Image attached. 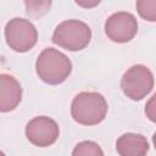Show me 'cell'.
<instances>
[{
    "label": "cell",
    "mask_w": 156,
    "mask_h": 156,
    "mask_svg": "<svg viewBox=\"0 0 156 156\" xmlns=\"http://www.w3.org/2000/svg\"><path fill=\"white\" fill-rule=\"evenodd\" d=\"M107 113L105 98L96 91H82L77 94L71 105L72 118L83 126L101 123Z\"/></svg>",
    "instance_id": "obj_1"
},
{
    "label": "cell",
    "mask_w": 156,
    "mask_h": 156,
    "mask_svg": "<svg viewBox=\"0 0 156 156\" xmlns=\"http://www.w3.org/2000/svg\"><path fill=\"white\" fill-rule=\"evenodd\" d=\"M35 71L39 78L51 85L63 83L72 71V63L69 58L61 51L46 48L37 58Z\"/></svg>",
    "instance_id": "obj_2"
},
{
    "label": "cell",
    "mask_w": 156,
    "mask_h": 156,
    "mask_svg": "<svg viewBox=\"0 0 156 156\" xmlns=\"http://www.w3.org/2000/svg\"><path fill=\"white\" fill-rule=\"evenodd\" d=\"M91 30L89 26L78 20H67L61 22L54 30L52 41L69 51L83 50L90 41Z\"/></svg>",
    "instance_id": "obj_3"
},
{
    "label": "cell",
    "mask_w": 156,
    "mask_h": 156,
    "mask_svg": "<svg viewBox=\"0 0 156 156\" xmlns=\"http://www.w3.org/2000/svg\"><path fill=\"white\" fill-rule=\"evenodd\" d=\"M5 39L13 51L26 52L37 44L38 32L30 21L15 17L5 26Z\"/></svg>",
    "instance_id": "obj_4"
},
{
    "label": "cell",
    "mask_w": 156,
    "mask_h": 156,
    "mask_svg": "<svg viewBox=\"0 0 156 156\" xmlns=\"http://www.w3.org/2000/svg\"><path fill=\"white\" fill-rule=\"evenodd\" d=\"M121 88L127 98L134 101L141 100L154 88L152 72L144 65H134L123 74Z\"/></svg>",
    "instance_id": "obj_5"
},
{
    "label": "cell",
    "mask_w": 156,
    "mask_h": 156,
    "mask_svg": "<svg viewBox=\"0 0 156 156\" xmlns=\"http://www.w3.org/2000/svg\"><path fill=\"white\" fill-rule=\"evenodd\" d=\"M60 134L57 123L46 116H38L26 126V136L34 146L46 147L52 145Z\"/></svg>",
    "instance_id": "obj_6"
},
{
    "label": "cell",
    "mask_w": 156,
    "mask_h": 156,
    "mask_svg": "<svg viewBox=\"0 0 156 156\" xmlns=\"http://www.w3.org/2000/svg\"><path fill=\"white\" fill-rule=\"evenodd\" d=\"M138 32V22L129 12H116L105 22V33L115 43H128Z\"/></svg>",
    "instance_id": "obj_7"
},
{
    "label": "cell",
    "mask_w": 156,
    "mask_h": 156,
    "mask_svg": "<svg viewBox=\"0 0 156 156\" xmlns=\"http://www.w3.org/2000/svg\"><path fill=\"white\" fill-rule=\"evenodd\" d=\"M22 98V88L18 80L11 76L2 73L0 76V111L9 112L17 107Z\"/></svg>",
    "instance_id": "obj_8"
},
{
    "label": "cell",
    "mask_w": 156,
    "mask_h": 156,
    "mask_svg": "<svg viewBox=\"0 0 156 156\" xmlns=\"http://www.w3.org/2000/svg\"><path fill=\"white\" fill-rule=\"evenodd\" d=\"M116 150L119 156H145L149 151V143L141 134L124 133L117 139Z\"/></svg>",
    "instance_id": "obj_9"
},
{
    "label": "cell",
    "mask_w": 156,
    "mask_h": 156,
    "mask_svg": "<svg viewBox=\"0 0 156 156\" xmlns=\"http://www.w3.org/2000/svg\"><path fill=\"white\" fill-rule=\"evenodd\" d=\"M72 156H104L102 149L94 141L85 140L76 145L72 151Z\"/></svg>",
    "instance_id": "obj_10"
},
{
    "label": "cell",
    "mask_w": 156,
    "mask_h": 156,
    "mask_svg": "<svg viewBox=\"0 0 156 156\" xmlns=\"http://www.w3.org/2000/svg\"><path fill=\"white\" fill-rule=\"evenodd\" d=\"M135 5L141 18L149 22H156V0H138Z\"/></svg>",
    "instance_id": "obj_11"
},
{
    "label": "cell",
    "mask_w": 156,
    "mask_h": 156,
    "mask_svg": "<svg viewBox=\"0 0 156 156\" xmlns=\"http://www.w3.org/2000/svg\"><path fill=\"white\" fill-rule=\"evenodd\" d=\"M24 5L27 15L38 17L48 12V10L51 6V1H26Z\"/></svg>",
    "instance_id": "obj_12"
},
{
    "label": "cell",
    "mask_w": 156,
    "mask_h": 156,
    "mask_svg": "<svg viewBox=\"0 0 156 156\" xmlns=\"http://www.w3.org/2000/svg\"><path fill=\"white\" fill-rule=\"evenodd\" d=\"M145 115L151 122L156 123V93L146 102V105H145Z\"/></svg>",
    "instance_id": "obj_13"
},
{
    "label": "cell",
    "mask_w": 156,
    "mask_h": 156,
    "mask_svg": "<svg viewBox=\"0 0 156 156\" xmlns=\"http://www.w3.org/2000/svg\"><path fill=\"white\" fill-rule=\"evenodd\" d=\"M152 143H154V146H155V149H156V132H155L154 135H152Z\"/></svg>",
    "instance_id": "obj_14"
}]
</instances>
